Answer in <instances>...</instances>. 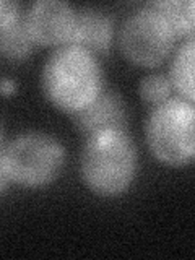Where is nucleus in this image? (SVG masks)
Returning a JSON list of instances; mask_svg holds the SVG:
<instances>
[{
  "instance_id": "nucleus-1",
  "label": "nucleus",
  "mask_w": 195,
  "mask_h": 260,
  "mask_svg": "<svg viewBox=\"0 0 195 260\" xmlns=\"http://www.w3.org/2000/svg\"><path fill=\"white\" fill-rule=\"evenodd\" d=\"M41 85L55 108L75 114L101 93L100 63L85 47L62 46L47 57Z\"/></svg>"
},
{
  "instance_id": "nucleus-2",
  "label": "nucleus",
  "mask_w": 195,
  "mask_h": 260,
  "mask_svg": "<svg viewBox=\"0 0 195 260\" xmlns=\"http://www.w3.org/2000/svg\"><path fill=\"white\" fill-rule=\"evenodd\" d=\"M81 179L103 197L125 192L137 173V150L125 130H108L86 138L80 161Z\"/></svg>"
},
{
  "instance_id": "nucleus-3",
  "label": "nucleus",
  "mask_w": 195,
  "mask_h": 260,
  "mask_svg": "<svg viewBox=\"0 0 195 260\" xmlns=\"http://www.w3.org/2000/svg\"><path fill=\"white\" fill-rule=\"evenodd\" d=\"M63 166V148L52 135L26 132L2 146L0 190L8 181L21 187H44L59 176Z\"/></svg>"
},
{
  "instance_id": "nucleus-4",
  "label": "nucleus",
  "mask_w": 195,
  "mask_h": 260,
  "mask_svg": "<svg viewBox=\"0 0 195 260\" xmlns=\"http://www.w3.org/2000/svg\"><path fill=\"white\" fill-rule=\"evenodd\" d=\"M146 143L153 156L168 166L195 161V106L182 100L158 104L146 120Z\"/></svg>"
},
{
  "instance_id": "nucleus-5",
  "label": "nucleus",
  "mask_w": 195,
  "mask_h": 260,
  "mask_svg": "<svg viewBox=\"0 0 195 260\" xmlns=\"http://www.w3.org/2000/svg\"><path fill=\"white\" fill-rule=\"evenodd\" d=\"M176 29L158 7H146L132 13L119 32L120 51L130 62L143 67L159 65L171 52Z\"/></svg>"
},
{
  "instance_id": "nucleus-6",
  "label": "nucleus",
  "mask_w": 195,
  "mask_h": 260,
  "mask_svg": "<svg viewBox=\"0 0 195 260\" xmlns=\"http://www.w3.org/2000/svg\"><path fill=\"white\" fill-rule=\"evenodd\" d=\"M26 23L32 39L46 46H55L72 41L77 12L62 0H39L31 5Z\"/></svg>"
},
{
  "instance_id": "nucleus-7",
  "label": "nucleus",
  "mask_w": 195,
  "mask_h": 260,
  "mask_svg": "<svg viewBox=\"0 0 195 260\" xmlns=\"http://www.w3.org/2000/svg\"><path fill=\"white\" fill-rule=\"evenodd\" d=\"M77 132L85 138H91L108 130H125L127 109L117 93L101 91L83 109L72 114Z\"/></svg>"
},
{
  "instance_id": "nucleus-8",
  "label": "nucleus",
  "mask_w": 195,
  "mask_h": 260,
  "mask_svg": "<svg viewBox=\"0 0 195 260\" xmlns=\"http://www.w3.org/2000/svg\"><path fill=\"white\" fill-rule=\"evenodd\" d=\"M112 24L104 13L83 8L77 13V24L72 36V44H77L88 51L106 52L111 44Z\"/></svg>"
},
{
  "instance_id": "nucleus-9",
  "label": "nucleus",
  "mask_w": 195,
  "mask_h": 260,
  "mask_svg": "<svg viewBox=\"0 0 195 260\" xmlns=\"http://www.w3.org/2000/svg\"><path fill=\"white\" fill-rule=\"evenodd\" d=\"M32 39L28 23L21 16L13 20L10 24L0 28V51L8 59H23L32 47Z\"/></svg>"
},
{
  "instance_id": "nucleus-10",
  "label": "nucleus",
  "mask_w": 195,
  "mask_h": 260,
  "mask_svg": "<svg viewBox=\"0 0 195 260\" xmlns=\"http://www.w3.org/2000/svg\"><path fill=\"white\" fill-rule=\"evenodd\" d=\"M171 78L179 91L195 101V39L187 41L179 49L171 69Z\"/></svg>"
},
{
  "instance_id": "nucleus-11",
  "label": "nucleus",
  "mask_w": 195,
  "mask_h": 260,
  "mask_svg": "<svg viewBox=\"0 0 195 260\" xmlns=\"http://www.w3.org/2000/svg\"><path fill=\"white\" fill-rule=\"evenodd\" d=\"M138 91L143 101L158 106L169 98L171 83L165 75H148L140 81Z\"/></svg>"
},
{
  "instance_id": "nucleus-12",
  "label": "nucleus",
  "mask_w": 195,
  "mask_h": 260,
  "mask_svg": "<svg viewBox=\"0 0 195 260\" xmlns=\"http://www.w3.org/2000/svg\"><path fill=\"white\" fill-rule=\"evenodd\" d=\"M20 16L18 5L15 2H8V0H2L0 4V28L10 24L13 20H16Z\"/></svg>"
},
{
  "instance_id": "nucleus-13",
  "label": "nucleus",
  "mask_w": 195,
  "mask_h": 260,
  "mask_svg": "<svg viewBox=\"0 0 195 260\" xmlns=\"http://www.w3.org/2000/svg\"><path fill=\"white\" fill-rule=\"evenodd\" d=\"M15 81L13 80H8V78H4L2 80V94L4 96H8V94H12L15 91Z\"/></svg>"
},
{
  "instance_id": "nucleus-14",
  "label": "nucleus",
  "mask_w": 195,
  "mask_h": 260,
  "mask_svg": "<svg viewBox=\"0 0 195 260\" xmlns=\"http://www.w3.org/2000/svg\"><path fill=\"white\" fill-rule=\"evenodd\" d=\"M185 7H187V13H189L192 23L195 24V0H193V2H187Z\"/></svg>"
}]
</instances>
